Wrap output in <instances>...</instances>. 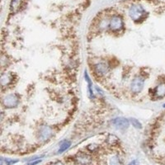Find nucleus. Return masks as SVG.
<instances>
[{"label": "nucleus", "instance_id": "f257e3e1", "mask_svg": "<svg viewBox=\"0 0 165 165\" xmlns=\"http://www.w3.org/2000/svg\"><path fill=\"white\" fill-rule=\"evenodd\" d=\"M129 15L134 22L137 23L145 19L146 12L142 6H140L139 4H135V5H132L129 9Z\"/></svg>", "mask_w": 165, "mask_h": 165}, {"label": "nucleus", "instance_id": "f03ea898", "mask_svg": "<svg viewBox=\"0 0 165 165\" xmlns=\"http://www.w3.org/2000/svg\"><path fill=\"white\" fill-rule=\"evenodd\" d=\"M19 97L17 94H9L3 99V104L7 108H13L18 105Z\"/></svg>", "mask_w": 165, "mask_h": 165}, {"label": "nucleus", "instance_id": "7ed1b4c3", "mask_svg": "<svg viewBox=\"0 0 165 165\" xmlns=\"http://www.w3.org/2000/svg\"><path fill=\"white\" fill-rule=\"evenodd\" d=\"M144 84H145V81L142 78L140 77H136L133 79V81L131 83V89L132 93H139L142 91L143 88H144Z\"/></svg>", "mask_w": 165, "mask_h": 165}, {"label": "nucleus", "instance_id": "20e7f679", "mask_svg": "<svg viewBox=\"0 0 165 165\" xmlns=\"http://www.w3.org/2000/svg\"><path fill=\"white\" fill-rule=\"evenodd\" d=\"M112 125L118 130H126L129 127L130 122L125 117H117L112 120Z\"/></svg>", "mask_w": 165, "mask_h": 165}, {"label": "nucleus", "instance_id": "39448f33", "mask_svg": "<svg viewBox=\"0 0 165 165\" xmlns=\"http://www.w3.org/2000/svg\"><path fill=\"white\" fill-rule=\"evenodd\" d=\"M123 26V21L120 16H114L111 19L110 22V27L112 31H119Z\"/></svg>", "mask_w": 165, "mask_h": 165}, {"label": "nucleus", "instance_id": "423d86ee", "mask_svg": "<svg viewBox=\"0 0 165 165\" xmlns=\"http://www.w3.org/2000/svg\"><path fill=\"white\" fill-rule=\"evenodd\" d=\"M52 135V130L49 126H41L40 129V139L42 141H45L47 139L50 138V136Z\"/></svg>", "mask_w": 165, "mask_h": 165}, {"label": "nucleus", "instance_id": "0eeeda50", "mask_svg": "<svg viewBox=\"0 0 165 165\" xmlns=\"http://www.w3.org/2000/svg\"><path fill=\"white\" fill-rule=\"evenodd\" d=\"M95 69H96V72L98 73V74L103 75L106 74L108 72L109 67L107 64H104V63H100V64H98L95 66Z\"/></svg>", "mask_w": 165, "mask_h": 165}, {"label": "nucleus", "instance_id": "6e6552de", "mask_svg": "<svg viewBox=\"0 0 165 165\" xmlns=\"http://www.w3.org/2000/svg\"><path fill=\"white\" fill-rule=\"evenodd\" d=\"M155 95L158 98H162L165 96V84L161 83L155 88Z\"/></svg>", "mask_w": 165, "mask_h": 165}, {"label": "nucleus", "instance_id": "1a4fd4ad", "mask_svg": "<svg viewBox=\"0 0 165 165\" xmlns=\"http://www.w3.org/2000/svg\"><path fill=\"white\" fill-rule=\"evenodd\" d=\"M18 160L17 159H11V158H1L0 160V165H12L18 163Z\"/></svg>", "mask_w": 165, "mask_h": 165}, {"label": "nucleus", "instance_id": "9d476101", "mask_svg": "<svg viewBox=\"0 0 165 165\" xmlns=\"http://www.w3.org/2000/svg\"><path fill=\"white\" fill-rule=\"evenodd\" d=\"M70 145H71V142L69 141V140H65V141H64V142L61 144V145H60V150H59V151H58V153H59V154L63 153V152L65 151V150H68V149L70 147Z\"/></svg>", "mask_w": 165, "mask_h": 165}, {"label": "nucleus", "instance_id": "9b49d317", "mask_svg": "<svg viewBox=\"0 0 165 165\" xmlns=\"http://www.w3.org/2000/svg\"><path fill=\"white\" fill-rule=\"evenodd\" d=\"M84 77H85V79H86L87 82H88V93H89V95H90L91 97H93V84H92L90 78H89V76H88L87 72H85Z\"/></svg>", "mask_w": 165, "mask_h": 165}, {"label": "nucleus", "instance_id": "f8f14e48", "mask_svg": "<svg viewBox=\"0 0 165 165\" xmlns=\"http://www.w3.org/2000/svg\"><path fill=\"white\" fill-rule=\"evenodd\" d=\"M131 122L132 126L135 128H136V129H141L142 128L141 123L137 119H135V118H131Z\"/></svg>", "mask_w": 165, "mask_h": 165}, {"label": "nucleus", "instance_id": "ddd939ff", "mask_svg": "<svg viewBox=\"0 0 165 165\" xmlns=\"http://www.w3.org/2000/svg\"><path fill=\"white\" fill-rule=\"evenodd\" d=\"M20 3H21V0H12L11 4L12 9H15L16 8L19 7L20 6Z\"/></svg>", "mask_w": 165, "mask_h": 165}, {"label": "nucleus", "instance_id": "4468645a", "mask_svg": "<svg viewBox=\"0 0 165 165\" xmlns=\"http://www.w3.org/2000/svg\"><path fill=\"white\" fill-rule=\"evenodd\" d=\"M9 81H10V79H9V78H8V75L5 74L2 76V78H1V82H2L3 85H4L5 83L7 84L8 82H9Z\"/></svg>", "mask_w": 165, "mask_h": 165}, {"label": "nucleus", "instance_id": "2eb2a0df", "mask_svg": "<svg viewBox=\"0 0 165 165\" xmlns=\"http://www.w3.org/2000/svg\"><path fill=\"white\" fill-rule=\"evenodd\" d=\"M111 165H120V162H119V158L115 156L111 159Z\"/></svg>", "mask_w": 165, "mask_h": 165}, {"label": "nucleus", "instance_id": "dca6fc26", "mask_svg": "<svg viewBox=\"0 0 165 165\" xmlns=\"http://www.w3.org/2000/svg\"><path fill=\"white\" fill-rule=\"evenodd\" d=\"M41 159H37V160H33V161L31 162H29L27 165H37L39 163H41Z\"/></svg>", "mask_w": 165, "mask_h": 165}, {"label": "nucleus", "instance_id": "f3484780", "mask_svg": "<svg viewBox=\"0 0 165 165\" xmlns=\"http://www.w3.org/2000/svg\"><path fill=\"white\" fill-rule=\"evenodd\" d=\"M136 164H137V161H136V160H134V161L131 162L128 165H136Z\"/></svg>", "mask_w": 165, "mask_h": 165}, {"label": "nucleus", "instance_id": "a211bd4d", "mask_svg": "<svg viewBox=\"0 0 165 165\" xmlns=\"http://www.w3.org/2000/svg\"><path fill=\"white\" fill-rule=\"evenodd\" d=\"M53 165H64L62 163H60V162H58V163H56V164H55Z\"/></svg>", "mask_w": 165, "mask_h": 165}, {"label": "nucleus", "instance_id": "6ab92c4d", "mask_svg": "<svg viewBox=\"0 0 165 165\" xmlns=\"http://www.w3.org/2000/svg\"><path fill=\"white\" fill-rule=\"evenodd\" d=\"M164 107H165V104H164Z\"/></svg>", "mask_w": 165, "mask_h": 165}]
</instances>
